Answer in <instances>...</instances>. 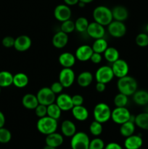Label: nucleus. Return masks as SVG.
<instances>
[{
  "instance_id": "nucleus-1",
  "label": "nucleus",
  "mask_w": 148,
  "mask_h": 149,
  "mask_svg": "<svg viewBox=\"0 0 148 149\" xmlns=\"http://www.w3.org/2000/svg\"><path fill=\"white\" fill-rule=\"evenodd\" d=\"M117 87L119 93L126 95L128 97L133 95L137 90L138 83L133 77L126 76L118 80Z\"/></svg>"
},
{
  "instance_id": "nucleus-2",
  "label": "nucleus",
  "mask_w": 148,
  "mask_h": 149,
  "mask_svg": "<svg viewBox=\"0 0 148 149\" xmlns=\"http://www.w3.org/2000/svg\"><path fill=\"white\" fill-rule=\"evenodd\" d=\"M93 18L94 21L103 26H108L113 20L112 10L106 6H97L93 11Z\"/></svg>"
},
{
  "instance_id": "nucleus-3",
  "label": "nucleus",
  "mask_w": 148,
  "mask_h": 149,
  "mask_svg": "<svg viewBox=\"0 0 148 149\" xmlns=\"http://www.w3.org/2000/svg\"><path fill=\"white\" fill-rule=\"evenodd\" d=\"M57 120L46 116L39 118L36 123V128L40 133L47 135L56 132L57 129Z\"/></svg>"
},
{
  "instance_id": "nucleus-4",
  "label": "nucleus",
  "mask_w": 148,
  "mask_h": 149,
  "mask_svg": "<svg viewBox=\"0 0 148 149\" xmlns=\"http://www.w3.org/2000/svg\"><path fill=\"white\" fill-rule=\"evenodd\" d=\"M112 111L110 106L105 103H99L94 106L93 111L94 120L103 124L111 119Z\"/></svg>"
},
{
  "instance_id": "nucleus-5",
  "label": "nucleus",
  "mask_w": 148,
  "mask_h": 149,
  "mask_svg": "<svg viewBox=\"0 0 148 149\" xmlns=\"http://www.w3.org/2000/svg\"><path fill=\"white\" fill-rule=\"evenodd\" d=\"M89 143L90 139L86 133L76 132L73 136L71 137V149H89Z\"/></svg>"
},
{
  "instance_id": "nucleus-6",
  "label": "nucleus",
  "mask_w": 148,
  "mask_h": 149,
  "mask_svg": "<svg viewBox=\"0 0 148 149\" xmlns=\"http://www.w3.org/2000/svg\"><path fill=\"white\" fill-rule=\"evenodd\" d=\"M131 114L129 109L126 107H115L112 111L111 119L117 125H122L130 120Z\"/></svg>"
},
{
  "instance_id": "nucleus-7",
  "label": "nucleus",
  "mask_w": 148,
  "mask_h": 149,
  "mask_svg": "<svg viewBox=\"0 0 148 149\" xmlns=\"http://www.w3.org/2000/svg\"><path fill=\"white\" fill-rule=\"evenodd\" d=\"M39 103L40 104L49 106L52 103H55L56 95L52 92L50 87H42L38 91L36 94Z\"/></svg>"
},
{
  "instance_id": "nucleus-8",
  "label": "nucleus",
  "mask_w": 148,
  "mask_h": 149,
  "mask_svg": "<svg viewBox=\"0 0 148 149\" xmlns=\"http://www.w3.org/2000/svg\"><path fill=\"white\" fill-rule=\"evenodd\" d=\"M114 74L112 68L108 65H102L97 70L95 73V79L97 82L107 84L114 78Z\"/></svg>"
},
{
  "instance_id": "nucleus-9",
  "label": "nucleus",
  "mask_w": 148,
  "mask_h": 149,
  "mask_svg": "<svg viewBox=\"0 0 148 149\" xmlns=\"http://www.w3.org/2000/svg\"><path fill=\"white\" fill-rule=\"evenodd\" d=\"M107 30H108L110 36H112L113 37L120 38L123 37L126 34L127 29L123 22L113 20L107 26Z\"/></svg>"
},
{
  "instance_id": "nucleus-10",
  "label": "nucleus",
  "mask_w": 148,
  "mask_h": 149,
  "mask_svg": "<svg viewBox=\"0 0 148 149\" xmlns=\"http://www.w3.org/2000/svg\"><path fill=\"white\" fill-rule=\"evenodd\" d=\"M75 72L71 68H63L59 74V81L64 88L71 87L75 81Z\"/></svg>"
},
{
  "instance_id": "nucleus-11",
  "label": "nucleus",
  "mask_w": 148,
  "mask_h": 149,
  "mask_svg": "<svg viewBox=\"0 0 148 149\" xmlns=\"http://www.w3.org/2000/svg\"><path fill=\"white\" fill-rule=\"evenodd\" d=\"M115 77L118 79L122 78L128 75L129 71V66L128 63L123 59H118L117 61L113 63L111 66Z\"/></svg>"
},
{
  "instance_id": "nucleus-12",
  "label": "nucleus",
  "mask_w": 148,
  "mask_h": 149,
  "mask_svg": "<svg viewBox=\"0 0 148 149\" xmlns=\"http://www.w3.org/2000/svg\"><path fill=\"white\" fill-rule=\"evenodd\" d=\"M71 10L67 4H58L54 10V16L59 22L69 20L71 17Z\"/></svg>"
},
{
  "instance_id": "nucleus-13",
  "label": "nucleus",
  "mask_w": 148,
  "mask_h": 149,
  "mask_svg": "<svg viewBox=\"0 0 148 149\" xmlns=\"http://www.w3.org/2000/svg\"><path fill=\"white\" fill-rule=\"evenodd\" d=\"M104 27V26L97 22H91L89 24L86 33L90 37L94 39L103 38L105 34V29Z\"/></svg>"
},
{
  "instance_id": "nucleus-14",
  "label": "nucleus",
  "mask_w": 148,
  "mask_h": 149,
  "mask_svg": "<svg viewBox=\"0 0 148 149\" xmlns=\"http://www.w3.org/2000/svg\"><path fill=\"white\" fill-rule=\"evenodd\" d=\"M55 103H57L62 111H71L73 108V103L72 101V96L66 93H60L56 97Z\"/></svg>"
},
{
  "instance_id": "nucleus-15",
  "label": "nucleus",
  "mask_w": 148,
  "mask_h": 149,
  "mask_svg": "<svg viewBox=\"0 0 148 149\" xmlns=\"http://www.w3.org/2000/svg\"><path fill=\"white\" fill-rule=\"evenodd\" d=\"M32 45L31 39L27 35H20L15 39L14 48L18 52H26Z\"/></svg>"
},
{
  "instance_id": "nucleus-16",
  "label": "nucleus",
  "mask_w": 148,
  "mask_h": 149,
  "mask_svg": "<svg viewBox=\"0 0 148 149\" xmlns=\"http://www.w3.org/2000/svg\"><path fill=\"white\" fill-rule=\"evenodd\" d=\"M92 47L90 45H83L78 47L75 50V58L81 62H86L91 58V55L93 54Z\"/></svg>"
},
{
  "instance_id": "nucleus-17",
  "label": "nucleus",
  "mask_w": 148,
  "mask_h": 149,
  "mask_svg": "<svg viewBox=\"0 0 148 149\" xmlns=\"http://www.w3.org/2000/svg\"><path fill=\"white\" fill-rule=\"evenodd\" d=\"M143 145V140L140 135H132L126 138L124 147L126 149H140Z\"/></svg>"
},
{
  "instance_id": "nucleus-18",
  "label": "nucleus",
  "mask_w": 148,
  "mask_h": 149,
  "mask_svg": "<svg viewBox=\"0 0 148 149\" xmlns=\"http://www.w3.org/2000/svg\"><path fill=\"white\" fill-rule=\"evenodd\" d=\"M68 39L69 38H68V33L59 31L57 32L52 37V45L57 49H62L68 45Z\"/></svg>"
},
{
  "instance_id": "nucleus-19",
  "label": "nucleus",
  "mask_w": 148,
  "mask_h": 149,
  "mask_svg": "<svg viewBox=\"0 0 148 149\" xmlns=\"http://www.w3.org/2000/svg\"><path fill=\"white\" fill-rule=\"evenodd\" d=\"M76 58L75 56L71 52H65L60 54L58 58L59 64L63 68H72L75 63Z\"/></svg>"
},
{
  "instance_id": "nucleus-20",
  "label": "nucleus",
  "mask_w": 148,
  "mask_h": 149,
  "mask_svg": "<svg viewBox=\"0 0 148 149\" xmlns=\"http://www.w3.org/2000/svg\"><path fill=\"white\" fill-rule=\"evenodd\" d=\"M64 142V138L62 135L58 132H53L49 135H46V138H45V143L46 145L50 146L55 147V148H57L59 147Z\"/></svg>"
},
{
  "instance_id": "nucleus-21",
  "label": "nucleus",
  "mask_w": 148,
  "mask_h": 149,
  "mask_svg": "<svg viewBox=\"0 0 148 149\" xmlns=\"http://www.w3.org/2000/svg\"><path fill=\"white\" fill-rule=\"evenodd\" d=\"M22 104L23 107L29 110H34L39 104L36 95L30 93L26 94L22 98Z\"/></svg>"
},
{
  "instance_id": "nucleus-22",
  "label": "nucleus",
  "mask_w": 148,
  "mask_h": 149,
  "mask_svg": "<svg viewBox=\"0 0 148 149\" xmlns=\"http://www.w3.org/2000/svg\"><path fill=\"white\" fill-rule=\"evenodd\" d=\"M73 116L75 118L76 120L80 121V122H84L89 117V111L86 107H84L83 105L81 106H73L72 109Z\"/></svg>"
},
{
  "instance_id": "nucleus-23",
  "label": "nucleus",
  "mask_w": 148,
  "mask_h": 149,
  "mask_svg": "<svg viewBox=\"0 0 148 149\" xmlns=\"http://www.w3.org/2000/svg\"><path fill=\"white\" fill-rule=\"evenodd\" d=\"M112 10V15L114 20L123 22L129 17V12L128 10L123 6H116Z\"/></svg>"
},
{
  "instance_id": "nucleus-24",
  "label": "nucleus",
  "mask_w": 148,
  "mask_h": 149,
  "mask_svg": "<svg viewBox=\"0 0 148 149\" xmlns=\"http://www.w3.org/2000/svg\"><path fill=\"white\" fill-rule=\"evenodd\" d=\"M61 132L64 136L71 138L76 132V126L72 121L67 119L63 121L61 125Z\"/></svg>"
},
{
  "instance_id": "nucleus-25",
  "label": "nucleus",
  "mask_w": 148,
  "mask_h": 149,
  "mask_svg": "<svg viewBox=\"0 0 148 149\" xmlns=\"http://www.w3.org/2000/svg\"><path fill=\"white\" fill-rule=\"evenodd\" d=\"M133 100L138 106H145L148 105V91L137 90L133 94Z\"/></svg>"
},
{
  "instance_id": "nucleus-26",
  "label": "nucleus",
  "mask_w": 148,
  "mask_h": 149,
  "mask_svg": "<svg viewBox=\"0 0 148 149\" xmlns=\"http://www.w3.org/2000/svg\"><path fill=\"white\" fill-rule=\"evenodd\" d=\"M92 74L89 71H83L77 77V83L81 87H87L93 81Z\"/></svg>"
},
{
  "instance_id": "nucleus-27",
  "label": "nucleus",
  "mask_w": 148,
  "mask_h": 149,
  "mask_svg": "<svg viewBox=\"0 0 148 149\" xmlns=\"http://www.w3.org/2000/svg\"><path fill=\"white\" fill-rule=\"evenodd\" d=\"M29 78L24 73H17L13 75V84L17 88H24L28 84Z\"/></svg>"
},
{
  "instance_id": "nucleus-28",
  "label": "nucleus",
  "mask_w": 148,
  "mask_h": 149,
  "mask_svg": "<svg viewBox=\"0 0 148 149\" xmlns=\"http://www.w3.org/2000/svg\"><path fill=\"white\" fill-rule=\"evenodd\" d=\"M136 129V125L133 122L129 120L125 123L120 125V133L123 137L127 138L133 135Z\"/></svg>"
},
{
  "instance_id": "nucleus-29",
  "label": "nucleus",
  "mask_w": 148,
  "mask_h": 149,
  "mask_svg": "<svg viewBox=\"0 0 148 149\" xmlns=\"http://www.w3.org/2000/svg\"><path fill=\"white\" fill-rule=\"evenodd\" d=\"M134 123L140 129L148 130V112L140 113L135 116Z\"/></svg>"
},
{
  "instance_id": "nucleus-30",
  "label": "nucleus",
  "mask_w": 148,
  "mask_h": 149,
  "mask_svg": "<svg viewBox=\"0 0 148 149\" xmlns=\"http://www.w3.org/2000/svg\"><path fill=\"white\" fill-rule=\"evenodd\" d=\"M13 84V75L7 71H0V87H8Z\"/></svg>"
},
{
  "instance_id": "nucleus-31",
  "label": "nucleus",
  "mask_w": 148,
  "mask_h": 149,
  "mask_svg": "<svg viewBox=\"0 0 148 149\" xmlns=\"http://www.w3.org/2000/svg\"><path fill=\"white\" fill-rule=\"evenodd\" d=\"M103 54H104V57L106 61L112 63L119 59V56H120L118 50L113 47H108Z\"/></svg>"
},
{
  "instance_id": "nucleus-32",
  "label": "nucleus",
  "mask_w": 148,
  "mask_h": 149,
  "mask_svg": "<svg viewBox=\"0 0 148 149\" xmlns=\"http://www.w3.org/2000/svg\"><path fill=\"white\" fill-rule=\"evenodd\" d=\"M91 47L94 52L102 54L108 47V44L104 38H100V39H95L93 45H91Z\"/></svg>"
},
{
  "instance_id": "nucleus-33",
  "label": "nucleus",
  "mask_w": 148,
  "mask_h": 149,
  "mask_svg": "<svg viewBox=\"0 0 148 149\" xmlns=\"http://www.w3.org/2000/svg\"><path fill=\"white\" fill-rule=\"evenodd\" d=\"M61 113H62V110L59 109L56 103H53L47 106V116L49 117L57 120L60 118Z\"/></svg>"
},
{
  "instance_id": "nucleus-34",
  "label": "nucleus",
  "mask_w": 148,
  "mask_h": 149,
  "mask_svg": "<svg viewBox=\"0 0 148 149\" xmlns=\"http://www.w3.org/2000/svg\"><path fill=\"white\" fill-rule=\"evenodd\" d=\"M89 24V20H87V18L84 17H79L75 21V30L80 33L86 32Z\"/></svg>"
},
{
  "instance_id": "nucleus-35",
  "label": "nucleus",
  "mask_w": 148,
  "mask_h": 149,
  "mask_svg": "<svg viewBox=\"0 0 148 149\" xmlns=\"http://www.w3.org/2000/svg\"><path fill=\"white\" fill-rule=\"evenodd\" d=\"M113 102L115 107H126L129 102V97L126 95L119 93L115 96Z\"/></svg>"
},
{
  "instance_id": "nucleus-36",
  "label": "nucleus",
  "mask_w": 148,
  "mask_h": 149,
  "mask_svg": "<svg viewBox=\"0 0 148 149\" xmlns=\"http://www.w3.org/2000/svg\"><path fill=\"white\" fill-rule=\"evenodd\" d=\"M89 131L91 135H94V136H99V135H101L103 131L102 124L94 120L90 125Z\"/></svg>"
},
{
  "instance_id": "nucleus-37",
  "label": "nucleus",
  "mask_w": 148,
  "mask_h": 149,
  "mask_svg": "<svg viewBox=\"0 0 148 149\" xmlns=\"http://www.w3.org/2000/svg\"><path fill=\"white\" fill-rule=\"evenodd\" d=\"M74 30H75V22L71 20V19L62 22V24L60 26V31L68 34V33H72Z\"/></svg>"
},
{
  "instance_id": "nucleus-38",
  "label": "nucleus",
  "mask_w": 148,
  "mask_h": 149,
  "mask_svg": "<svg viewBox=\"0 0 148 149\" xmlns=\"http://www.w3.org/2000/svg\"><path fill=\"white\" fill-rule=\"evenodd\" d=\"M12 139V133L8 129L3 127L0 128V143H7Z\"/></svg>"
},
{
  "instance_id": "nucleus-39",
  "label": "nucleus",
  "mask_w": 148,
  "mask_h": 149,
  "mask_svg": "<svg viewBox=\"0 0 148 149\" xmlns=\"http://www.w3.org/2000/svg\"><path fill=\"white\" fill-rule=\"evenodd\" d=\"M135 42L140 47H146L148 46V33H140L136 36Z\"/></svg>"
},
{
  "instance_id": "nucleus-40",
  "label": "nucleus",
  "mask_w": 148,
  "mask_h": 149,
  "mask_svg": "<svg viewBox=\"0 0 148 149\" xmlns=\"http://www.w3.org/2000/svg\"><path fill=\"white\" fill-rule=\"evenodd\" d=\"M104 146L105 145L103 140H102L101 138H96L90 141L89 149H104Z\"/></svg>"
},
{
  "instance_id": "nucleus-41",
  "label": "nucleus",
  "mask_w": 148,
  "mask_h": 149,
  "mask_svg": "<svg viewBox=\"0 0 148 149\" xmlns=\"http://www.w3.org/2000/svg\"><path fill=\"white\" fill-rule=\"evenodd\" d=\"M34 110L35 113L39 118H42L44 116H47V106L45 105L39 103Z\"/></svg>"
},
{
  "instance_id": "nucleus-42",
  "label": "nucleus",
  "mask_w": 148,
  "mask_h": 149,
  "mask_svg": "<svg viewBox=\"0 0 148 149\" xmlns=\"http://www.w3.org/2000/svg\"><path fill=\"white\" fill-rule=\"evenodd\" d=\"M15 38H13L12 36H7L5 37H4L1 41V44H2L3 46L6 48H11L14 47L15 45Z\"/></svg>"
},
{
  "instance_id": "nucleus-43",
  "label": "nucleus",
  "mask_w": 148,
  "mask_h": 149,
  "mask_svg": "<svg viewBox=\"0 0 148 149\" xmlns=\"http://www.w3.org/2000/svg\"><path fill=\"white\" fill-rule=\"evenodd\" d=\"M50 88L55 95H59L62 93L64 87L59 81H55V82L52 83Z\"/></svg>"
},
{
  "instance_id": "nucleus-44",
  "label": "nucleus",
  "mask_w": 148,
  "mask_h": 149,
  "mask_svg": "<svg viewBox=\"0 0 148 149\" xmlns=\"http://www.w3.org/2000/svg\"><path fill=\"white\" fill-rule=\"evenodd\" d=\"M72 101L73 103L74 106H81L84 103V97L81 95H74L73 96H72Z\"/></svg>"
},
{
  "instance_id": "nucleus-45",
  "label": "nucleus",
  "mask_w": 148,
  "mask_h": 149,
  "mask_svg": "<svg viewBox=\"0 0 148 149\" xmlns=\"http://www.w3.org/2000/svg\"><path fill=\"white\" fill-rule=\"evenodd\" d=\"M90 61L94 64H99L102 62V54L97 53V52H93V54L91 55V58H90Z\"/></svg>"
},
{
  "instance_id": "nucleus-46",
  "label": "nucleus",
  "mask_w": 148,
  "mask_h": 149,
  "mask_svg": "<svg viewBox=\"0 0 148 149\" xmlns=\"http://www.w3.org/2000/svg\"><path fill=\"white\" fill-rule=\"evenodd\" d=\"M104 149H123V148H122V146L120 144L115 142H111L109 143L108 144H107V145L104 146Z\"/></svg>"
},
{
  "instance_id": "nucleus-47",
  "label": "nucleus",
  "mask_w": 148,
  "mask_h": 149,
  "mask_svg": "<svg viewBox=\"0 0 148 149\" xmlns=\"http://www.w3.org/2000/svg\"><path fill=\"white\" fill-rule=\"evenodd\" d=\"M96 90H97L98 93H103V92L106 89V84H104V83L102 82H97V84L95 86Z\"/></svg>"
},
{
  "instance_id": "nucleus-48",
  "label": "nucleus",
  "mask_w": 148,
  "mask_h": 149,
  "mask_svg": "<svg viewBox=\"0 0 148 149\" xmlns=\"http://www.w3.org/2000/svg\"><path fill=\"white\" fill-rule=\"evenodd\" d=\"M79 0H64V2L65 4H67L68 6H73L75 4H78Z\"/></svg>"
},
{
  "instance_id": "nucleus-49",
  "label": "nucleus",
  "mask_w": 148,
  "mask_h": 149,
  "mask_svg": "<svg viewBox=\"0 0 148 149\" xmlns=\"http://www.w3.org/2000/svg\"><path fill=\"white\" fill-rule=\"evenodd\" d=\"M5 125V116L2 112L0 111V128L3 127Z\"/></svg>"
},
{
  "instance_id": "nucleus-50",
  "label": "nucleus",
  "mask_w": 148,
  "mask_h": 149,
  "mask_svg": "<svg viewBox=\"0 0 148 149\" xmlns=\"http://www.w3.org/2000/svg\"><path fill=\"white\" fill-rule=\"evenodd\" d=\"M78 7H81V8H83V7H85V6H86V4H85V3L82 2V1H78Z\"/></svg>"
},
{
  "instance_id": "nucleus-51",
  "label": "nucleus",
  "mask_w": 148,
  "mask_h": 149,
  "mask_svg": "<svg viewBox=\"0 0 148 149\" xmlns=\"http://www.w3.org/2000/svg\"><path fill=\"white\" fill-rule=\"evenodd\" d=\"M94 0H79V1H82V2L85 3L86 4H89V3L92 2Z\"/></svg>"
},
{
  "instance_id": "nucleus-52",
  "label": "nucleus",
  "mask_w": 148,
  "mask_h": 149,
  "mask_svg": "<svg viewBox=\"0 0 148 149\" xmlns=\"http://www.w3.org/2000/svg\"><path fill=\"white\" fill-rule=\"evenodd\" d=\"M43 149H57V148H55V147L50 146L46 145V146H44V148Z\"/></svg>"
},
{
  "instance_id": "nucleus-53",
  "label": "nucleus",
  "mask_w": 148,
  "mask_h": 149,
  "mask_svg": "<svg viewBox=\"0 0 148 149\" xmlns=\"http://www.w3.org/2000/svg\"><path fill=\"white\" fill-rule=\"evenodd\" d=\"M146 31H147V33H148V23H147V25H146Z\"/></svg>"
},
{
  "instance_id": "nucleus-54",
  "label": "nucleus",
  "mask_w": 148,
  "mask_h": 149,
  "mask_svg": "<svg viewBox=\"0 0 148 149\" xmlns=\"http://www.w3.org/2000/svg\"><path fill=\"white\" fill-rule=\"evenodd\" d=\"M1 87H0V93H1Z\"/></svg>"
},
{
  "instance_id": "nucleus-55",
  "label": "nucleus",
  "mask_w": 148,
  "mask_h": 149,
  "mask_svg": "<svg viewBox=\"0 0 148 149\" xmlns=\"http://www.w3.org/2000/svg\"><path fill=\"white\" fill-rule=\"evenodd\" d=\"M147 69H148V62H147Z\"/></svg>"
},
{
  "instance_id": "nucleus-56",
  "label": "nucleus",
  "mask_w": 148,
  "mask_h": 149,
  "mask_svg": "<svg viewBox=\"0 0 148 149\" xmlns=\"http://www.w3.org/2000/svg\"><path fill=\"white\" fill-rule=\"evenodd\" d=\"M140 149H141V148H140Z\"/></svg>"
}]
</instances>
